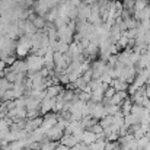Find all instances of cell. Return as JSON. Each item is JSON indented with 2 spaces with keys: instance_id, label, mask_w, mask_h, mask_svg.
I'll return each instance as SVG.
<instances>
[{
  "instance_id": "484cf974",
  "label": "cell",
  "mask_w": 150,
  "mask_h": 150,
  "mask_svg": "<svg viewBox=\"0 0 150 150\" xmlns=\"http://www.w3.org/2000/svg\"><path fill=\"white\" fill-rule=\"evenodd\" d=\"M144 89H146V98H149L150 99V85H146Z\"/></svg>"
},
{
  "instance_id": "9a60e30c",
  "label": "cell",
  "mask_w": 150,
  "mask_h": 150,
  "mask_svg": "<svg viewBox=\"0 0 150 150\" xmlns=\"http://www.w3.org/2000/svg\"><path fill=\"white\" fill-rule=\"evenodd\" d=\"M149 143H150V139L144 134L143 137H140L139 140H137V144H139V150H143V149H146L147 146H149Z\"/></svg>"
},
{
  "instance_id": "9c48e42d",
  "label": "cell",
  "mask_w": 150,
  "mask_h": 150,
  "mask_svg": "<svg viewBox=\"0 0 150 150\" xmlns=\"http://www.w3.org/2000/svg\"><path fill=\"white\" fill-rule=\"evenodd\" d=\"M131 106H133V102H131L130 96H128L127 99L122 100V103L120 105V108H121V112H122V115H127V114H130V112H131Z\"/></svg>"
},
{
  "instance_id": "44dd1931",
  "label": "cell",
  "mask_w": 150,
  "mask_h": 150,
  "mask_svg": "<svg viewBox=\"0 0 150 150\" xmlns=\"http://www.w3.org/2000/svg\"><path fill=\"white\" fill-rule=\"evenodd\" d=\"M139 26H140L144 32L150 31V19H143V21H140V22H139Z\"/></svg>"
},
{
  "instance_id": "7c38bea8",
  "label": "cell",
  "mask_w": 150,
  "mask_h": 150,
  "mask_svg": "<svg viewBox=\"0 0 150 150\" xmlns=\"http://www.w3.org/2000/svg\"><path fill=\"white\" fill-rule=\"evenodd\" d=\"M144 111H146V108H143L142 105H139V103H133V106H131V112H130V114H133L134 117L140 118V117L144 114Z\"/></svg>"
},
{
  "instance_id": "d4e9b609",
  "label": "cell",
  "mask_w": 150,
  "mask_h": 150,
  "mask_svg": "<svg viewBox=\"0 0 150 150\" xmlns=\"http://www.w3.org/2000/svg\"><path fill=\"white\" fill-rule=\"evenodd\" d=\"M98 0H83V3L85 4H88V6H92V4H95Z\"/></svg>"
},
{
  "instance_id": "5b68a950",
  "label": "cell",
  "mask_w": 150,
  "mask_h": 150,
  "mask_svg": "<svg viewBox=\"0 0 150 150\" xmlns=\"http://www.w3.org/2000/svg\"><path fill=\"white\" fill-rule=\"evenodd\" d=\"M63 91H64V88L61 85H51L45 89V98H57Z\"/></svg>"
},
{
  "instance_id": "8992f818",
  "label": "cell",
  "mask_w": 150,
  "mask_h": 150,
  "mask_svg": "<svg viewBox=\"0 0 150 150\" xmlns=\"http://www.w3.org/2000/svg\"><path fill=\"white\" fill-rule=\"evenodd\" d=\"M128 98V93H127V91H121V92H115V95L111 98V105H121L122 103V100L127 99Z\"/></svg>"
},
{
  "instance_id": "4fadbf2b",
  "label": "cell",
  "mask_w": 150,
  "mask_h": 150,
  "mask_svg": "<svg viewBox=\"0 0 150 150\" xmlns=\"http://www.w3.org/2000/svg\"><path fill=\"white\" fill-rule=\"evenodd\" d=\"M57 146H58V142H50V140L41 142V150H55Z\"/></svg>"
},
{
  "instance_id": "6da1fadb",
  "label": "cell",
  "mask_w": 150,
  "mask_h": 150,
  "mask_svg": "<svg viewBox=\"0 0 150 150\" xmlns=\"http://www.w3.org/2000/svg\"><path fill=\"white\" fill-rule=\"evenodd\" d=\"M63 134H64V130L60 127V125H54V127H51L48 131H45V137H44V140H50V142H60V139L63 137Z\"/></svg>"
},
{
  "instance_id": "52a82bcc",
  "label": "cell",
  "mask_w": 150,
  "mask_h": 150,
  "mask_svg": "<svg viewBox=\"0 0 150 150\" xmlns=\"http://www.w3.org/2000/svg\"><path fill=\"white\" fill-rule=\"evenodd\" d=\"M105 146H106V140H105V137H103V134H102V136H98V140L93 142L92 144H89L88 147L91 150H103Z\"/></svg>"
},
{
  "instance_id": "e0dca14e",
  "label": "cell",
  "mask_w": 150,
  "mask_h": 150,
  "mask_svg": "<svg viewBox=\"0 0 150 150\" xmlns=\"http://www.w3.org/2000/svg\"><path fill=\"white\" fill-rule=\"evenodd\" d=\"M77 99L82 102H89L91 100V93L83 92V91H77Z\"/></svg>"
},
{
  "instance_id": "7a4b0ae2",
  "label": "cell",
  "mask_w": 150,
  "mask_h": 150,
  "mask_svg": "<svg viewBox=\"0 0 150 150\" xmlns=\"http://www.w3.org/2000/svg\"><path fill=\"white\" fill-rule=\"evenodd\" d=\"M55 106V98H44L40 103V115H45L48 112H52Z\"/></svg>"
},
{
  "instance_id": "ba28073f",
  "label": "cell",
  "mask_w": 150,
  "mask_h": 150,
  "mask_svg": "<svg viewBox=\"0 0 150 150\" xmlns=\"http://www.w3.org/2000/svg\"><path fill=\"white\" fill-rule=\"evenodd\" d=\"M109 86H112L117 92H121V91H127L128 83H125L124 80H120V79H112V83Z\"/></svg>"
},
{
  "instance_id": "ffe728a7",
  "label": "cell",
  "mask_w": 150,
  "mask_h": 150,
  "mask_svg": "<svg viewBox=\"0 0 150 150\" xmlns=\"http://www.w3.org/2000/svg\"><path fill=\"white\" fill-rule=\"evenodd\" d=\"M89 131H92V133H95L96 136H102L103 134V128L99 125V122H96L95 125H92L91 128H89Z\"/></svg>"
},
{
  "instance_id": "2e32d148",
  "label": "cell",
  "mask_w": 150,
  "mask_h": 150,
  "mask_svg": "<svg viewBox=\"0 0 150 150\" xmlns=\"http://www.w3.org/2000/svg\"><path fill=\"white\" fill-rule=\"evenodd\" d=\"M121 1H122V7L130 10L131 15H133V12H134V1L136 0H121Z\"/></svg>"
},
{
  "instance_id": "ac0fdd59",
  "label": "cell",
  "mask_w": 150,
  "mask_h": 150,
  "mask_svg": "<svg viewBox=\"0 0 150 150\" xmlns=\"http://www.w3.org/2000/svg\"><path fill=\"white\" fill-rule=\"evenodd\" d=\"M146 6H147V1H144V0H136L134 1V10L136 12H140V10L146 9Z\"/></svg>"
},
{
  "instance_id": "30bf717a",
  "label": "cell",
  "mask_w": 150,
  "mask_h": 150,
  "mask_svg": "<svg viewBox=\"0 0 150 150\" xmlns=\"http://www.w3.org/2000/svg\"><path fill=\"white\" fill-rule=\"evenodd\" d=\"M57 18H58V10H57V7H54V9H50V10H48V12L45 13V16H44L45 22H50V23H54Z\"/></svg>"
},
{
  "instance_id": "277c9868",
  "label": "cell",
  "mask_w": 150,
  "mask_h": 150,
  "mask_svg": "<svg viewBox=\"0 0 150 150\" xmlns=\"http://www.w3.org/2000/svg\"><path fill=\"white\" fill-rule=\"evenodd\" d=\"M96 140H98V136H96L95 133L89 131V130H85L83 134H82V137H80V143L85 144V146H89V144H92V143L96 142Z\"/></svg>"
},
{
  "instance_id": "603a6c76",
  "label": "cell",
  "mask_w": 150,
  "mask_h": 150,
  "mask_svg": "<svg viewBox=\"0 0 150 150\" xmlns=\"http://www.w3.org/2000/svg\"><path fill=\"white\" fill-rule=\"evenodd\" d=\"M125 34H127L128 38H136V37H137V28L128 29V31H125Z\"/></svg>"
},
{
  "instance_id": "cb8c5ba5",
  "label": "cell",
  "mask_w": 150,
  "mask_h": 150,
  "mask_svg": "<svg viewBox=\"0 0 150 150\" xmlns=\"http://www.w3.org/2000/svg\"><path fill=\"white\" fill-rule=\"evenodd\" d=\"M6 63L3 61V60H0V73H4V70H6Z\"/></svg>"
},
{
  "instance_id": "5bb4252c",
  "label": "cell",
  "mask_w": 150,
  "mask_h": 150,
  "mask_svg": "<svg viewBox=\"0 0 150 150\" xmlns=\"http://www.w3.org/2000/svg\"><path fill=\"white\" fill-rule=\"evenodd\" d=\"M127 44H128V37H127V34H125V31L121 34V37H120V40H118V42H117V45H118V48L122 51L125 50V47H127Z\"/></svg>"
},
{
  "instance_id": "8fae6325",
  "label": "cell",
  "mask_w": 150,
  "mask_h": 150,
  "mask_svg": "<svg viewBox=\"0 0 150 150\" xmlns=\"http://www.w3.org/2000/svg\"><path fill=\"white\" fill-rule=\"evenodd\" d=\"M134 124H139V118L137 117H134L133 114H127V115H124V125L125 127H131V125H134Z\"/></svg>"
},
{
  "instance_id": "d6986e66",
  "label": "cell",
  "mask_w": 150,
  "mask_h": 150,
  "mask_svg": "<svg viewBox=\"0 0 150 150\" xmlns=\"http://www.w3.org/2000/svg\"><path fill=\"white\" fill-rule=\"evenodd\" d=\"M82 79H83L86 83H89L91 80H93V71H92V69H89V70L83 71V74H82Z\"/></svg>"
},
{
  "instance_id": "4316f807",
  "label": "cell",
  "mask_w": 150,
  "mask_h": 150,
  "mask_svg": "<svg viewBox=\"0 0 150 150\" xmlns=\"http://www.w3.org/2000/svg\"><path fill=\"white\" fill-rule=\"evenodd\" d=\"M1 103H3V100H1V96H0V105H1Z\"/></svg>"
},
{
  "instance_id": "3957f363",
  "label": "cell",
  "mask_w": 150,
  "mask_h": 150,
  "mask_svg": "<svg viewBox=\"0 0 150 150\" xmlns=\"http://www.w3.org/2000/svg\"><path fill=\"white\" fill-rule=\"evenodd\" d=\"M58 143L63 144V146H66V147H69V149H71V147H74L76 144H79V140H77L74 136H71V134H63V137L60 139Z\"/></svg>"
},
{
  "instance_id": "7402d4cb",
  "label": "cell",
  "mask_w": 150,
  "mask_h": 150,
  "mask_svg": "<svg viewBox=\"0 0 150 150\" xmlns=\"http://www.w3.org/2000/svg\"><path fill=\"white\" fill-rule=\"evenodd\" d=\"M115 92H117V91H115L112 86H108V88H106V91H105V93H103V98H108V99H111V98L115 95Z\"/></svg>"
}]
</instances>
